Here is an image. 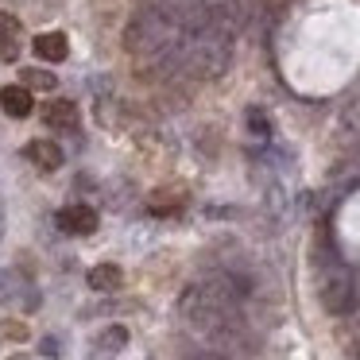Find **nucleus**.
Instances as JSON below:
<instances>
[{
  "label": "nucleus",
  "mask_w": 360,
  "mask_h": 360,
  "mask_svg": "<svg viewBox=\"0 0 360 360\" xmlns=\"http://www.w3.org/2000/svg\"><path fill=\"white\" fill-rule=\"evenodd\" d=\"M318 295H321V306H326L329 314H349V310H356V279H352L345 267H337V264L326 267Z\"/></svg>",
  "instance_id": "1"
},
{
  "label": "nucleus",
  "mask_w": 360,
  "mask_h": 360,
  "mask_svg": "<svg viewBox=\"0 0 360 360\" xmlns=\"http://www.w3.org/2000/svg\"><path fill=\"white\" fill-rule=\"evenodd\" d=\"M35 302H39V295L16 267L0 271V306H27V310H35Z\"/></svg>",
  "instance_id": "2"
},
{
  "label": "nucleus",
  "mask_w": 360,
  "mask_h": 360,
  "mask_svg": "<svg viewBox=\"0 0 360 360\" xmlns=\"http://www.w3.org/2000/svg\"><path fill=\"white\" fill-rule=\"evenodd\" d=\"M58 229L70 236H89L97 229V213L89 205H66V210H58Z\"/></svg>",
  "instance_id": "3"
},
{
  "label": "nucleus",
  "mask_w": 360,
  "mask_h": 360,
  "mask_svg": "<svg viewBox=\"0 0 360 360\" xmlns=\"http://www.w3.org/2000/svg\"><path fill=\"white\" fill-rule=\"evenodd\" d=\"M24 155L32 159L39 171H58V167H63V148H58V143H51V140H32L24 148Z\"/></svg>",
  "instance_id": "4"
},
{
  "label": "nucleus",
  "mask_w": 360,
  "mask_h": 360,
  "mask_svg": "<svg viewBox=\"0 0 360 360\" xmlns=\"http://www.w3.org/2000/svg\"><path fill=\"white\" fill-rule=\"evenodd\" d=\"M35 55L43 58V63H63L66 55H70V39L66 35H58V32H43V35H35Z\"/></svg>",
  "instance_id": "5"
},
{
  "label": "nucleus",
  "mask_w": 360,
  "mask_h": 360,
  "mask_svg": "<svg viewBox=\"0 0 360 360\" xmlns=\"http://www.w3.org/2000/svg\"><path fill=\"white\" fill-rule=\"evenodd\" d=\"M0 109L8 112V117L24 120L27 112H32V94H27V86H4L0 89Z\"/></svg>",
  "instance_id": "6"
},
{
  "label": "nucleus",
  "mask_w": 360,
  "mask_h": 360,
  "mask_svg": "<svg viewBox=\"0 0 360 360\" xmlns=\"http://www.w3.org/2000/svg\"><path fill=\"white\" fill-rule=\"evenodd\" d=\"M20 58V24L16 16H0V63Z\"/></svg>",
  "instance_id": "7"
},
{
  "label": "nucleus",
  "mask_w": 360,
  "mask_h": 360,
  "mask_svg": "<svg viewBox=\"0 0 360 360\" xmlns=\"http://www.w3.org/2000/svg\"><path fill=\"white\" fill-rule=\"evenodd\" d=\"M120 279H124V271H120L117 264H97V267H89V275H86L89 290H101V295L117 290V287H120Z\"/></svg>",
  "instance_id": "8"
},
{
  "label": "nucleus",
  "mask_w": 360,
  "mask_h": 360,
  "mask_svg": "<svg viewBox=\"0 0 360 360\" xmlns=\"http://www.w3.org/2000/svg\"><path fill=\"white\" fill-rule=\"evenodd\" d=\"M124 345H128V329L124 326H105L101 333H97L94 349H97V356H112V352H120Z\"/></svg>",
  "instance_id": "9"
},
{
  "label": "nucleus",
  "mask_w": 360,
  "mask_h": 360,
  "mask_svg": "<svg viewBox=\"0 0 360 360\" xmlns=\"http://www.w3.org/2000/svg\"><path fill=\"white\" fill-rule=\"evenodd\" d=\"M43 120H47L51 128H74L78 109H74L70 101H47V105H43Z\"/></svg>",
  "instance_id": "10"
},
{
  "label": "nucleus",
  "mask_w": 360,
  "mask_h": 360,
  "mask_svg": "<svg viewBox=\"0 0 360 360\" xmlns=\"http://www.w3.org/2000/svg\"><path fill=\"white\" fill-rule=\"evenodd\" d=\"M20 86H27V89H58V82H55V74L51 70H24L20 74Z\"/></svg>",
  "instance_id": "11"
},
{
  "label": "nucleus",
  "mask_w": 360,
  "mask_h": 360,
  "mask_svg": "<svg viewBox=\"0 0 360 360\" xmlns=\"http://www.w3.org/2000/svg\"><path fill=\"white\" fill-rule=\"evenodd\" d=\"M248 128H252V132H259V136H267V117L259 109H252L248 112Z\"/></svg>",
  "instance_id": "12"
},
{
  "label": "nucleus",
  "mask_w": 360,
  "mask_h": 360,
  "mask_svg": "<svg viewBox=\"0 0 360 360\" xmlns=\"http://www.w3.org/2000/svg\"><path fill=\"white\" fill-rule=\"evenodd\" d=\"M190 360H229V356H225L221 349H202V352H194Z\"/></svg>",
  "instance_id": "13"
},
{
  "label": "nucleus",
  "mask_w": 360,
  "mask_h": 360,
  "mask_svg": "<svg viewBox=\"0 0 360 360\" xmlns=\"http://www.w3.org/2000/svg\"><path fill=\"white\" fill-rule=\"evenodd\" d=\"M58 349H63V345H58V341H43V352H47V356H55Z\"/></svg>",
  "instance_id": "14"
},
{
  "label": "nucleus",
  "mask_w": 360,
  "mask_h": 360,
  "mask_svg": "<svg viewBox=\"0 0 360 360\" xmlns=\"http://www.w3.org/2000/svg\"><path fill=\"white\" fill-rule=\"evenodd\" d=\"M0 233H4V210H0Z\"/></svg>",
  "instance_id": "15"
}]
</instances>
